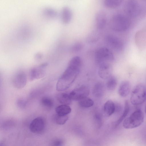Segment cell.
<instances>
[{
  "mask_svg": "<svg viewBox=\"0 0 146 146\" xmlns=\"http://www.w3.org/2000/svg\"><path fill=\"white\" fill-rule=\"evenodd\" d=\"M81 65L77 60L70 61L67 68L57 82L56 90L57 91H63L70 86L79 73Z\"/></svg>",
  "mask_w": 146,
  "mask_h": 146,
  "instance_id": "cell-1",
  "label": "cell"
},
{
  "mask_svg": "<svg viewBox=\"0 0 146 146\" xmlns=\"http://www.w3.org/2000/svg\"><path fill=\"white\" fill-rule=\"evenodd\" d=\"M110 25L113 30L117 32H122L128 29L130 27V23L128 19L125 15L121 13H117L111 17Z\"/></svg>",
  "mask_w": 146,
  "mask_h": 146,
  "instance_id": "cell-2",
  "label": "cell"
},
{
  "mask_svg": "<svg viewBox=\"0 0 146 146\" xmlns=\"http://www.w3.org/2000/svg\"><path fill=\"white\" fill-rule=\"evenodd\" d=\"M144 119V115L142 111L140 109H137L125 119L123 126L126 129L137 127L143 123Z\"/></svg>",
  "mask_w": 146,
  "mask_h": 146,
  "instance_id": "cell-3",
  "label": "cell"
},
{
  "mask_svg": "<svg viewBox=\"0 0 146 146\" xmlns=\"http://www.w3.org/2000/svg\"><path fill=\"white\" fill-rule=\"evenodd\" d=\"M146 99V88L145 86L139 84L135 86L132 91L130 102L133 105L137 106L143 103Z\"/></svg>",
  "mask_w": 146,
  "mask_h": 146,
  "instance_id": "cell-4",
  "label": "cell"
},
{
  "mask_svg": "<svg viewBox=\"0 0 146 146\" xmlns=\"http://www.w3.org/2000/svg\"><path fill=\"white\" fill-rule=\"evenodd\" d=\"M114 58L113 52L106 47L98 48L95 53V59L96 64L98 66L104 63H109Z\"/></svg>",
  "mask_w": 146,
  "mask_h": 146,
  "instance_id": "cell-5",
  "label": "cell"
},
{
  "mask_svg": "<svg viewBox=\"0 0 146 146\" xmlns=\"http://www.w3.org/2000/svg\"><path fill=\"white\" fill-rule=\"evenodd\" d=\"M124 11L125 13L130 17L134 18L140 14L141 7L139 3L136 1H127L124 5Z\"/></svg>",
  "mask_w": 146,
  "mask_h": 146,
  "instance_id": "cell-6",
  "label": "cell"
},
{
  "mask_svg": "<svg viewBox=\"0 0 146 146\" xmlns=\"http://www.w3.org/2000/svg\"><path fill=\"white\" fill-rule=\"evenodd\" d=\"M89 92V88L86 86L82 85L74 89L69 95L72 100L79 101L87 98Z\"/></svg>",
  "mask_w": 146,
  "mask_h": 146,
  "instance_id": "cell-7",
  "label": "cell"
},
{
  "mask_svg": "<svg viewBox=\"0 0 146 146\" xmlns=\"http://www.w3.org/2000/svg\"><path fill=\"white\" fill-rule=\"evenodd\" d=\"M105 39L107 44L115 50L120 52L123 50L124 43L119 38L113 35H109L106 36Z\"/></svg>",
  "mask_w": 146,
  "mask_h": 146,
  "instance_id": "cell-8",
  "label": "cell"
},
{
  "mask_svg": "<svg viewBox=\"0 0 146 146\" xmlns=\"http://www.w3.org/2000/svg\"><path fill=\"white\" fill-rule=\"evenodd\" d=\"M45 122L42 117H38L34 119L30 123L29 129L32 132L38 133L42 132L44 129Z\"/></svg>",
  "mask_w": 146,
  "mask_h": 146,
  "instance_id": "cell-9",
  "label": "cell"
},
{
  "mask_svg": "<svg viewBox=\"0 0 146 146\" xmlns=\"http://www.w3.org/2000/svg\"><path fill=\"white\" fill-rule=\"evenodd\" d=\"M27 82V77L25 73L19 71L14 75L12 80V84L14 87L17 89L24 88Z\"/></svg>",
  "mask_w": 146,
  "mask_h": 146,
  "instance_id": "cell-10",
  "label": "cell"
},
{
  "mask_svg": "<svg viewBox=\"0 0 146 146\" xmlns=\"http://www.w3.org/2000/svg\"><path fill=\"white\" fill-rule=\"evenodd\" d=\"M47 63H44L38 66L32 68L31 70L30 74V80L33 81L43 78L46 74L44 68L47 66Z\"/></svg>",
  "mask_w": 146,
  "mask_h": 146,
  "instance_id": "cell-11",
  "label": "cell"
},
{
  "mask_svg": "<svg viewBox=\"0 0 146 146\" xmlns=\"http://www.w3.org/2000/svg\"><path fill=\"white\" fill-rule=\"evenodd\" d=\"M98 66V74L101 78L106 79L111 76V68L109 63H103Z\"/></svg>",
  "mask_w": 146,
  "mask_h": 146,
  "instance_id": "cell-12",
  "label": "cell"
},
{
  "mask_svg": "<svg viewBox=\"0 0 146 146\" xmlns=\"http://www.w3.org/2000/svg\"><path fill=\"white\" fill-rule=\"evenodd\" d=\"M96 22L97 27L99 29H104L107 23V17L106 13L102 11L98 12L96 16Z\"/></svg>",
  "mask_w": 146,
  "mask_h": 146,
  "instance_id": "cell-13",
  "label": "cell"
},
{
  "mask_svg": "<svg viewBox=\"0 0 146 146\" xmlns=\"http://www.w3.org/2000/svg\"><path fill=\"white\" fill-rule=\"evenodd\" d=\"M130 89L129 82L127 81H123L121 82L119 86L118 93L121 97H125L129 94Z\"/></svg>",
  "mask_w": 146,
  "mask_h": 146,
  "instance_id": "cell-14",
  "label": "cell"
},
{
  "mask_svg": "<svg viewBox=\"0 0 146 146\" xmlns=\"http://www.w3.org/2000/svg\"><path fill=\"white\" fill-rule=\"evenodd\" d=\"M104 87L103 83L102 82H99L94 85L92 90V94L95 97L100 98L104 95Z\"/></svg>",
  "mask_w": 146,
  "mask_h": 146,
  "instance_id": "cell-15",
  "label": "cell"
},
{
  "mask_svg": "<svg viewBox=\"0 0 146 146\" xmlns=\"http://www.w3.org/2000/svg\"><path fill=\"white\" fill-rule=\"evenodd\" d=\"M72 13L71 10L67 7H64L62 10V19L63 22L67 24L71 21L72 18Z\"/></svg>",
  "mask_w": 146,
  "mask_h": 146,
  "instance_id": "cell-16",
  "label": "cell"
},
{
  "mask_svg": "<svg viewBox=\"0 0 146 146\" xmlns=\"http://www.w3.org/2000/svg\"><path fill=\"white\" fill-rule=\"evenodd\" d=\"M104 111L105 115L109 117L115 112V104L111 100H108L104 106Z\"/></svg>",
  "mask_w": 146,
  "mask_h": 146,
  "instance_id": "cell-17",
  "label": "cell"
},
{
  "mask_svg": "<svg viewBox=\"0 0 146 146\" xmlns=\"http://www.w3.org/2000/svg\"><path fill=\"white\" fill-rule=\"evenodd\" d=\"M56 98L58 101L62 104L69 105L71 103L72 100L69 95L66 93H58L56 95Z\"/></svg>",
  "mask_w": 146,
  "mask_h": 146,
  "instance_id": "cell-18",
  "label": "cell"
},
{
  "mask_svg": "<svg viewBox=\"0 0 146 146\" xmlns=\"http://www.w3.org/2000/svg\"><path fill=\"white\" fill-rule=\"evenodd\" d=\"M40 104L45 110L47 111H49L52 108L54 105V102L51 98L45 96L41 99Z\"/></svg>",
  "mask_w": 146,
  "mask_h": 146,
  "instance_id": "cell-19",
  "label": "cell"
},
{
  "mask_svg": "<svg viewBox=\"0 0 146 146\" xmlns=\"http://www.w3.org/2000/svg\"><path fill=\"white\" fill-rule=\"evenodd\" d=\"M71 111L70 107L66 105H61L56 107L55 111L57 114L60 115H67Z\"/></svg>",
  "mask_w": 146,
  "mask_h": 146,
  "instance_id": "cell-20",
  "label": "cell"
},
{
  "mask_svg": "<svg viewBox=\"0 0 146 146\" xmlns=\"http://www.w3.org/2000/svg\"><path fill=\"white\" fill-rule=\"evenodd\" d=\"M121 0H105L104 1V5L109 8H114L119 6L121 3Z\"/></svg>",
  "mask_w": 146,
  "mask_h": 146,
  "instance_id": "cell-21",
  "label": "cell"
},
{
  "mask_svg": "<svg viewBox=\"0 0 146 146\" xmlns=\"http://www.w3.org/2000/svg\"><path fill=\"white\" fill-rule=\"evenodd\" d=\"M130 109V106L128 101L126 100L125 102V105L123 111L121 116L117 120L116 126L119 125L125 118L129 112Z\"/></svg>",
  "mask_w": 146,
  "mask_h": 146,
  "instance_id": "cell-22",
  "label": "cell"
},
{
  "mask_svg": "<svg viewBox=\"0 0 146 146\" xmlns=\"http://www.w3.org/2000/svg\"><path fill=\"white\" fill-rule=\"evenodd\" d=\"M117 84V81L115 77L111 76L106 83V87L108 90H113L115 88Z\"/></svg>",
  "mask_w": 146,
  "mask_h": 146,
  "instance_id": "cell-23",
  "label": "cell"
},
{
  "mask_svg": "<svg viewBox=\"0 0 146 146\" xmlns=\"http://www.w3.org/2000/svg\"><path fill=\"white\" fill-rule=\"evenodd\" d=\"M78 104L82 107L89 108L93 105L94 102L92 99L87 97L79 101Z\"/></svg>",
  "mask_w": 146,
  "mask_h": 146,
  "instance_id": "cell-24",
  "label": "cell"
},
{
  "mask_svg": "<svg viewBox=\"0 0 146 146\" xmlns=\"http://www.w3.org/2000/svg\"><path fill=\"white\" fill-rule=\"evenodd\" d=\"M68 119V117L67 115H60L56 114L55 117L56 123L59 125L64 124Z\"/></svg>",
  "mask_w": 146,
  "mask_h": 146,
  "instance_id": "cell-25",
  "label": "cell"
},
{
  "mask_svg": "<svg viewBox=\"0 0 146 146\" xmlns=\"http://www.w3.org/2000/svg\"><path fill=\"white\" fill-rule=\"evenodd\" d=\"M83 48L82 43L77 42L73 44L70 48V50L73 53L78 52L81 50Z\"/></svg>",
  "mask_w": 146,
  "mask_h": 146,
  "instance_id": "cell-26",
  "label": "cell"
},
{
  "mask_svg": "<svg viewBox=\"0 0 146 146\" xmlns=\"http://www.w3.org/2000/svg\"><path fill=\"white\" fill-rule=\"evenodd\" d=\"M27 104V102L24 100L19 99L17 102L18 107L19 108L23 109L25 108Z\"/></svg>",
  "mask_w": 146,
  "mask_h": 146,
  "instance_id": "cell-27",
  "label": "cell"
},
{
  "mask_svg": "<svg viewBox=\"0 0 146 146\" xmlns=\"http://www.w3.org/2000/svg\"><path fill=\"white\" fill-rule=\"evenodd\" d=\"M44 12L46 14L49 16L54 17L56 15V12L54 10L50 8L46 9Z\"/></svg>",
  "mask_w": 146,
  "mask_h": 146,
  "instance_id": "cell-28",
  "label": "cell"
},
{
  "mask_svg": "<svg viewBox=\"0 0 146 146\" xmlns=\"http://www.w3.org/2000/svg\"><path fill=\"white\" fill-rule=\"evenodd\" d=\"M63 143L62 140L57 139L53 141L52 143V146H62Z\"/></svg>",
  "mask_w": 146,
  "mask_h": 146,
  "instance_id": "cell-29",
  "label": "cell"
},
{
  "mask_svg": "<svg viewBox=\"0 0 146 146\" xmlns=\"http://www.w3.org/2000/svg\"><path fill=\"white\" fill-rule=\"evenodd\" d=\"M115 104V112H118L121 110L122 107L118 103Z\"/></svg>",
  "mask_w": 146,
  "mask_h": 146,
  "instance_id": "cell-30",
  "label": "cell"
},
{
  "mask_svg": "<svg viewBox=\"0 0 146 146\" xmlns=\"http://www.w3.org/2000/svg\"><path fill=\"white\" fill-rule=\"evenodd\" d=\"M145 114H146V105H145Z\"/></svg>",
  "mask_w": 146,
  "mask_h": 146,
  "instance_id": "cell-31",
  "label": "cell"
},
{
  "mask_svg": "<svg viewBox=\"0 0 146 146\" xmlns=\"http://www.w3.org/2000/svg\"><path fill=\"white\" fill-rule=\"evenodd\" d=\"M0 146H4V144L3 143H1Z\"/></svg>",
  "mask_w": 146,
  "mask_h": 146,
  "instance_id": "cell-32",
  "label": "cell"
}]
</instances>
